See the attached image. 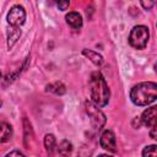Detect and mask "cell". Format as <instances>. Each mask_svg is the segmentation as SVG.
Segmentation results:
<instances>
[{"label":"cell","mask_w":157,"mask_h":157,"mask_svg":"<svg viewBox=\"0 0 157 157\" xmlns=\"http://www.w3.org/2000/svg\"><path fill=\"white\" fill-rule=\"evenodd\" d=\"M90 96L91 102L94 103L97 107H104L109 102L110 91L108 85L99 71H94L90 78Z\"/></svg>","instance_id":"obj_1"},{"label":"cell","mask_w":157,"mask_h":157,"mask_svg":"<svg viewBox=\"0 0 157 157\" xmlns=\"http://www.w3.org/2000/svg\"><path fill=\"white\" fill-rule=\"evenodd\" d=\"M157 98V85L156 82H140L135 85L130 91V99L134 104L144 107L153 103Z\"/></svg>","instance_id":"obj_2"},{"label":"cell","mask_w":157,"mask_h":157,"mask_svg":"<svg viewBox=\"0 0 157 157\" xmlns=\"http://www.w3.org/2000/svg\"><path fill=\"white\" fill-rule=\"evenodd\" d=\"M150 38L148 28L144 25L135 26L129 34V44L135 49H144Z\"/></svg>","instance_id":"obj_3"},{"label":"cell","mask_w":157,"mask_h":157,"mask_svg":"<svg viewBox=\"0 0 157 157\" xmlns=\"http://www.w3.org/2000/svg\"><path fill=\"white\" fill-rule=\"evenodd\" d=\"M85 108H86V113L91 120V124L93 125L94 129L101 130L104 124H105V115L104 113L92 102H86L85 103Z\"/></svg>","instance_id":"obj_4"},{"label":"cell","mask_w":157,"mask_h":157,"mask_svg":"<svg viewBox=\"0 0 157 157\" xmlns=\"http://www.w3.org/2000/svg\"><path fill=\"white\" fill-rule=\"evenodd\" d=\"M26 21V11L22 6L20 5H15L10 9L9 13H7V23L10 26H16L20 27L25 23Z\"/></svg>","instance_id":"obj_5"},{"label":"cell","mask_w":157,"mask_h":157,"mask_svg":"<svg viewBox=\"0 0 157 157\" xmlns=\"http://www.w3.org/2000/svg\"><path fill=\"white\" fill-rule=\"evenodd\" d=\"M99 144H101V147L107 150V151H110V152H115L117 151V141H115V135L112 130H104L102 134H101V137H99Z\"/></svg>","instance_id":"obj_6"},{"label":"cell","mask_w":157,"mask_h":157,"mask_svg":"<svg viewBox=\"0 0 157 157\" xmlns=\"http://www.w3.org/2000/svg\"><path fill=\"white\" fill-rule=\"evenodd\" d=\"M157 108L156 107H150L147 108L146 110H144L140 120H141V124H144L145 126L147 128H151L153 125H157Z\"/></svg>","instance_id":"obj_7"},{"label":"cell","mask_w":157,"mask_h":157,"mask_svg":"<svg viewBox=\"0 0 157 157\" xmlns=\"http://www.w3.org/2000/svg\"><path fill=\"white\" fill-rule=\"evenodd\" d=\"M20 37H21V29H20V27L10 26V28L7 29V48H9V50L13 48V45L20 39Z\"/></svg>","instance_id":"obj_8"},{"label":"cell","mask_w":157,"mask_h":157,"mask_svg":"<svg viewBox=\"0 0 157 157\" xmlns=\"http://www.w3.org/2000/svg\"><path fill=\"white\" fill-rule=\"evenodd\" d=\"M65 20H66V23L74 29H77V28L82 27V16L78 12H75V11L69 12L65 16Z\"/></svg>","instance_id":"obj_9"},{"label":"cell","mask_w":157,"mask_h":157,"mask_svg":"<svg viewBox=\"0 0 157 157\" xmlns=\"http://www.w3.org/2000/svg\"><path fill=\"white\" fill-rule=\"evenodd\" d=\"M12 137V128L10 124L0 121V144L9 141Z\"/></svg>","instance_id":"obj_10"},{"label":"cell","mask_w":157,"mask_h":157,"mask_svg":"<svg viewBox=\"0 0 157 157\" xmlns=\"http://www.w3.org/2000/svg\"><path fill=\"white\" fill-rule=\"evenodd\" d=\"M45 91L50 92V93H54L56 96H61V94H64L66 92V87H65V85L63 82L56 81V82H52V83L47 85Z\"/></svg>","instance_id":"obj_11"},{"label":"cell","mask_w":157,"mask_h":157,"mask_svg":"<svg viewBox=\"0 0 157 157\" xmlns=\"http://www.w3.org/2000/svg\"><path fill=\"white\" fill-rule=\"evenodd\" d=\"M82 54L86 56V58H88L94 65H97V66H101L102 64H103V56L101 55V54H98L97 52H94V50H90V49H83L82 50Z\"/></svg>","instance_id":"obj_12"},{"label":"cell","mask_w":157,"mask_h":157,"mask_svg":"<svg viewBox=\"0 0 157 157\" xmlns=\"http://www.w3.org/2000/svg\"><path fill=\"white\" fill-rule=\"evenodd\" d=\"M56 146V140H55V136L53 134H47L44 136V147L47 150L48 153H52L54 151Z\"/></svg>","instance_id":"obj_13"},{"label":"cell","mask_w":157,"mask_h":157,"mask_svg":"<svg viewBox=\"0 0 157 157\" xmlns=\"http://www.w3.org/2000/svg\"><path fill=\"white\" fill-rule=\"evenodd\" d=\"M71 151H72V145L67 140H63L58 146V152L63 156H67L69 153H71Z\"/></svg>","instance_id":"obj_14"},{"label":"cell","mask_w":157,"mask_h":157,"mask_svg":"<svg viewBox=\"0 0 157 157\" xmlns=\"http://www.w3.org/2000/svg\"><path fill=\"white\" fill-rule=\"evenodd\" d=\"M142 156L144 157H147V156H157V146L156 145H150V146H146L142 151Z\"/></svg>","instance_id":"obj_15"},{"label":"cell","mask_w":157,"mask_h":157,"mask_svg":"<svg viewBox=\"0 0 157 157\" xmlns=\"http://www.w3.org/2000/svg\"><path fill=\"white\" fill-rule=\"evenodd\" d=\"M55 5L60 11H65L70 5V0H58L55 2Z\"/></svg>","instance_id":"obj_16"},{"label":"cell","mask_w":157,"mask_h":157,"mask_svg":"<svg viewBox=\"0 0 157 157\" xmlns=\"http://www.w3.org/2000/svg\"><path fill=\"white\" fill-rule=\"evenodd\" d=\"M140 2H141L142 7H144L145 10H151V9L155 6L156 0H140Z\"/></svg>","instance_id":"obj_17"},{"label":"cell","mask_w":157,"mask_h":157,"mask_svg":"<svg viewBox=\"0 0 157 157\" xmlns=\"http://www.w3.org/2000/svg\"><path fill=\"white\" fill-rule=\"evenodd\" d=\"M156 126H157V125H153V126L150 128V129H151V130H150V136H151L153 140L157 139V134H156V129H157V128H156Z\"/></svg>","instance_id":"obj_18"},{"label":"cell","mask_w":157,"mask_h":157,"mask_svg":"<svg viewBox=\"0 0 157 157\" xmlns=\"http://www.w3.org/2000/svg\"><path fill=\"white\" fill-rule=\"evenodd\" d=\"M6 156H25L21 151H11V152H9Z\"/></svg>","instance_id":"obj_19"},{"label":"cell","mask_w":157,"mask_h":157,"mask_svg":"<svg viewBox=\"0 0 157 157\" xmlns=\"http://www.w3.org/2000/svg\"><path fill=\"white\" fill-rule=\"evenodd\" d=\"M48 1H49V2H52V4H55L58 0H48Z\"/></svg>","instance_id":"obj_20"},{"label":"cell","mask_w":157,"mask_h":157,"mask_svg":"<svg viewBox=\"0 0 157 157\" xmlns=\"http://www.w3.org/2000/svg\"><path fill=\"white\" fill-rule=\"evenodd\" d=\"M0 105H1V101H0Z\"/></svg>","instance_id":"obj_21"}]
</instances>
